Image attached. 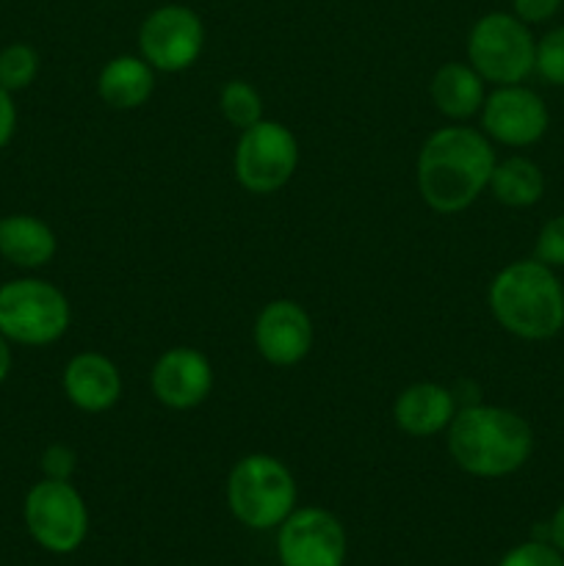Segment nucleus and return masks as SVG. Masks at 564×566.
<instances>
[{
	"label": "nucleus",
	"mask_w": 564,
	"mask_h": 566,
	"mask_svg": "<svg viewBox=\"0 0 564 566\" xmlns=\"http://www.w3.org/2000/svg\"><path fill=\"white\" fill-rule=\"evenodd\" d=\"M495 164V149L481 130L440 127L418 153V191L435 213H462L490 188Z\"/></svg>",
	"instance_id": "nucleus-1"
},
{
	"label": "nucleus",
	"mask_w": 564,
	"mask_h": 566,
	"mask_svg": "<svg viewBox=\"0 0 564 566\" xmlns=\"http://www.w3.org/2000/svg\"><path fill=\"white\" fill-rule=\"evenodd\" d=\"M17 130V105H14V94L6 92L0 86V149H6V144L14 138Z\"/></svg>",
	"instance_id": "nucleus-27"
},
{
	"label": "nucleus",
	"mask_w": 564,
	"mask_h": 566,
	"mask_svg": "<svg viewBox=\"0 0 564 566\" xmlns=\"http://www.w3.org/2000/svg\"><path fill=\"white\" fill-rule=\"evenodd\" d=\"M219 108L224 114V119L232 127H247L258 125L263 119V97H260L258 88L247 81H230L219 94Z\"/></svg>",
	"instance_id": "nucleus-20"
},
{
	"label": "nucleus",
	"mask_w": 564,
	"mask_h": 566,
	"mask_svg": "<svg viewBox=\"0 0 564 566\" xmlns=\"http://www.w3.org/2000/svg\"><path fill=\"white\" fill-rule=\"evenodd\" d=\"M61 385H64V392L72 407L86 415L108 412L122 398L119 368L114 365V359H108L100 352L75 354L66 363Z\"/></svg>",
	"instance_id": "nucleus-14"
},
{
	"label": "nucleus",
	"mask_w": 564,
	"mask_h": 566,
	"mask_svg": "<svg viewBox=\"0 0 564 566\" xmlns=\"http://www.w3.org/2000/svg\"><path fill=\"white\" fill-rule=\"evenodd\" d=\"M11 374V340L0 332V385L9 379Z\"/></svg>",
	"instance_id": "nucleus-29"
},
{
	"label": "nucleus",
	"mask_w": 564,
	"mask_h": 566,
	"mask_svg": "<svg viewBox=\"0 0 564 566\" xmlns=\"http://www.w3.org/2000/svg\"><path fill=\"white\" fill-rule=\"evenodd\" d=\"M484 77L473 70L470 64H459V61H448L435 72L429 83V94L435 108L442 116L453 122L470 119L484 105Z\"/></svg>",
	"instance_id": "nucleus-18"
},
{
	"label": "nucleus",
	"mask_w": 564,
	"mask_h": 566,
	"mask_svg": "<svg viewBox=\"0 0 564 566\" xmlns=\"http://www.w3.org/2000/svg\"><path fill=\"white\" fill-rule=\"evenodd\" d=\"M534 72L551 86H564V25L553 28L536 42Z\"/></svg>",
	"instance_id": "nucleus-22"
},
{
	"label": "nucleus",
	"mask_w": 564,
	"mask_h": 566,
	"mask_svg": "<svg viewBox=\"0 0 564 566\" xmlns=\"http://www.w3.org/2000/svg\"><path fill=\"white\" fill-rule=\"evenodd\" d=\"M534 260L551 265V269H564V213L553 216L551 221L542 224L540 235H536Z\"/></svg>",
	"instance_id": "nucleus-24"
},
{
	"label": "nucleus",
	"mask_w": 564,
	"mask_h": 566,
	"mask_svg": "<svg viewBox=\"0 0 564 566\" xmlns=\"http://www.w3.org/2000/svg\"><path fill=\"white\" fill-rule=\"evenodd\" d=\"M547 542H551L558 553H564V503L553 512L551 523H547Z\"/></svg>",
	"instance_id": "nucleus-28"
},
{
	"label": "nucleus",
	"mask_w": 564,
	"mask_h": 566,
	"mask_svg": "<svg viewBox=\"0 0 564 566\" xmlns=\"http://www.w3.org/2000/svg\"><path fill=\"white\" fill-rule=\"evenodd\" d=\"M236 180L249 193L269 197L285 188L299 166V142L282 122L260 119L241 130L236 158Z\"/></svg>",
	"instance_id": "nucleus-8"
},
{
	"label": "nucleus",
	"mask_w": 564,
	"mask_h": 566,
	"mask_svg": "<svg viewBox=\"0 0 564 566\" xmlns=\"http://www.w3.org/2000/svg\"><path fill=\"white\" fill-rule=\"evenodd\" d=\"M75 468H77V457L70 446H61V442H55V446L44 448V453H42L44 479L70 481L72 473H75Z\"/></svg>",
	"instance_id": "nucleus-25"
},
{
	"label": "nucleus",
	"mask_w": 564,
	"mask_h": 566,
	"mask_svg": "<svg viewBox=\"0 0 564 566\" xmlns=\"http://www.w3.org/2000/svg\"><path fill=\"white\" fill-rule=\"evenodd\" d=\"M153 92L155 70L142 55H116L97 75L100 99L114 111L142 108Z\"/></svg>",
	"instance_id": "nucleus-17"
},
{
	"label": "nucleus",
	"mask_w": 564,
	"mask_h": 566,
	"mask_svg": "<svg viewBox=\"0 0 564 566\" xmlns=\"http://www.w3.org/2000/svg\"><path fill=\"white\" fill-rule=\"evenodd\" d=\"M252 337L265 363L291 368L302 363L313 348V321L307 310L293 298H274L260 310Z\"/></svg>",
	"instance_id": "nucleus-12"
},
{
	"label": "nucleus",
	"mask_w": 564,
	"mask_h": 566,
	"mask_svg": "<svg viewBox=\"0 0 564 566\" xmlns=\"http://www.w3.org/2000/svg\"><path fill=\"white\" fill-rule=\"evenodd\" d=\"M498 566H564V553H558L547 539H531L512 547Z\"/></svg>",
	"instance_id": "nucleus-23"
},
{
	"label": "nucleus",
	"mask_w": 564,
	"mask_h": 566,
	"mask_svg": "<svg viewBox=\"0 0 564 566\" xmlns=\"http://www.w3.org/2000/svg\"><path fill=\"white\" fill-rule=\"evenodd\" d=\"M562 3L564 0H512V9L514 17L523 20L525 25H540V22H547L551 17H556Z\"/></svg>",
	"instance_id": "nucleus-26"
},
{
	"label": "nucleus",
	"mask_w": 564,
	"mask_h": 566,
	"mask_svg": "<svg viewBox=\"0 0 564 566\" xmlns=\"http://www.w3.org/2000/svg\"><path fill=\"white\" fill-rule=\"evenodd\" d=\"M39 75V53L31 44H6L0 50V86L6 92H22L31 86Z\"/></svg>",
	"instance_id": "nucleus-21"
},
{
	"label": "nucleus",
	"mask_w": 564,
	"mask_h": 566,
	"mask_svg": "<svg viewBox=\"0 0 564 566\" xmlns=\"http://www.w3.org/2000/svg\"><path fill=\"white\" fill-rule=\"evenodd\" d=\"M205 48V25L194 9L166 3L149 11L138 25V55L155 72H186Z\"/></svg>",
	"instance_id": "nucleus-9"
},
{
	"label": "nucleus",
	"mask_w": 564,
	"mask_h": 566,
	"mask_svg": "<svg viewBox=\"0 0 564 566\" xmlns=\"http://www.w3.org/2000/svg\"><path fill=\"white\" fill-rule=\"evenodd\" d=\"M490 191L506 208H531L545 193V175L540 166L523 155L498 160L490 177Z\"/></svg>",
	"instance_id": "nucleus-19"
},
{
	"label": "nucleus",
	"mask_w": 564,
	"mask_h": 566,
	"mask_svg": "<svg viewBox=\"0 0 564 566\" xmlns=\"http://www.w3.org/2000/svg\"><path fill=\"white\" fill-rule=\"evenodd\" d=\"M453 415H457V398L437 381H418V385L404 387L393 403V420L398 429L418 440L446 431Z\"/></svg>",
	"instance_id": "nucleus-15"
},
{
	"label": "nucleus",
	"mask_w": 564,
	"mask_h": 566,
	"mask_svg": "<svg viewBox=\"0 0 564 566\" xmlns=\"http://www.w3.org/2000/svg\"><path fill=\"white\" fill-rule=\"evenodd\" d=\"M25 528L42 551L66 556L86 542L88 509L70 481L42 479L33 484L22 506Z\"/></svg>",
	"instance_id": "nucleus-7"
},
{
	"label": "nucleus",
	"mask_w": 564,
	"mask_h": 566,
	"mask_svg": "<svg viewBox=\"0 0 564 566\" xmlns=\"http://www.w3.org/2000/svg\"><path fill=\"white\" fill-rule=\"evenodd\" d=\"M276 556L282 566H346V528L321 506L293 509L276 528Z\"/></svg>",
	"instance_id": "nucleus-10"
},
{
	"label": "nucleus",
	"mask_w": 564,
	"mask_h": 566,
	"mask_svg": "<svg viewBox=\"0 0 564 566\" xmlns=\"http://www.w3.org/2000/svg\"><path fill=\"white\" fill-rule=\"evenodd\" d=\"M55 232L48 221L28 213H11L0 219V254L17 269H42L55 258Z\"/></svg>",
	"instance_id": "nucleus-16"
},
{
	"label": "nucleus",
	"mask_w": 564,
	"mask_h": 566,
	"mask_svg": "<svg viewBox=\"0 0 564 566\" xmlns=\"http://www.w3.org/2000/svg\"><path fill=\"white\" fill-rule=\"evenodd\" d=\"M490 310L520 340H551L564 329V285L540 260H514L490 282Z\"/></svg>",
	"instance_id": "nucleus-3"
},
{
	"label": "nucleus",
	"mask_w": 564,
	"mask_h": 566,
	"mask_svg": "<svg viewBox=\"0 0 564 566\" xmlns=\"http://www.w3.org/2000/svg\"><path fill=\"white\" fill-rule=\"evenodd\" d=\"M149 387L166 409L186 412L199 407L213 390V365L197 348L175 346L155 359Z\"/></svg>",
	"instance_id": "nucleus-13"
},
{
	"label": "nucleus",
	"mask_w": 564,
	"mask_h": 566,
	"mask_svg": "<svg viewBox=\"0 0 564 566\" xmlns=\"http://www.w3.org/2000/svg\"><path fill=\"white\" fill-rule=\"evenodd\" d=\"M481 127L487 138H495L506 147H531L540 142L551 125L547 105L534 88L520 86H495L481 105Z\"/></svg>",
	"instance_id": "nucleus-11"
},
{
	"label": "nucleus",
	"mask_w": 564,
	"mask_h": 566,
	"mask_svg": "<svg viewBox=\"0 0 564 566\" xmlns=\"http://www.w3.org/2000/svg\"><path fill=\"white\" fill-rule=\"evenodd\" d=\"M534 55L529 25L506 11H490L468 33V64L495 86L523 83L534 72Z\"/></svg>",
	"instance_id": "nucleus-6"
},
{
	"label": "nucleus",
	"mask_w": 564,
	"mask_h": 566,
	"mask_svg": "<svg viewBox=\"0 0 564 566\" xmlns=\"http://www.w3.org/2000/svg\"><path fill=\"white\" fill-rule=\"evenodd\" d=\"M293 473L269 453H249L227 475V506L241 525L252 531L280 528L296 509Z\"/></svg>",
	"instance_id": "nucleus-4"
},
{
	"label": "nucleus",
	"mask_w": 564,
	"mask_h": 566,
	"mask_svg": "<svg viewBox=\"0 0 564 566\" xmlns=\"http://www.w3.org/2000/svg\"><path fill=\"white\" fill-rule=\"evenodd\" d=\"M70 298L48 280H11L0 285V332L17 346L42 348L70 329Z\"/></svg>",
	"instance_id": "nucleus-5"
},
{
	"label": "nucleus",
	"mask_w": 564,
	"mask_h": 566,
	"mask_svg": "<svg viewBox=\"0 0 564 566\" xmlns=\"http://www.w3.org/2000/svg\"><path fill=\"white\" fill-rule=\"evenodd\" d=\"M453 464L476 479H503L523 468L534 453V431L514 409L470 403L457 409L448 426Z\"/></svg>",
	"instance_id": "nucleus-2"
}]
</instances>
